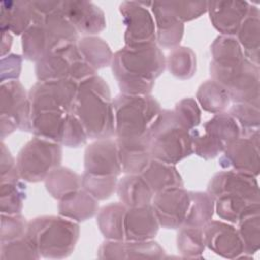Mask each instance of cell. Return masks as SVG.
<instances>
[{
  "label": "cell",
  "instance_id": "13",
  "mask_svg": "<svg viewBox=\"0 0 260 260\" xmlns=\"http://www.w3.org/2000/svg\"><path fill=\"white\" fill-rule=\"evenodd\" d=\"M77 87L69 78L36 82L28 90L31 112L72 113Z\"/></svg>",
  "mask_w": 260,
  "mask_h": 260
},
{
  "label": "cell",
  "instance_id": "45",
  "mask_svg": "<svg viewBox=\"0 0 260 260\" xmlns=\"http://www.w3.org/2000/svg\"><path fill=\"white\" fill-rule=\"evenodd\" d=\"M28 221L21 214L1 213L0 243L13 241L22 238L26 234Z\"/></svg>",
  "mask_w": 260,
  "mask_h": 260
},
{
  "label": "cell",
  "instance_id": "23",
  "mask_svg": "<svg viewBox=\"0 0 260 260\" xmlns=\"http://www.w3.org/2000/svg\"><path fill=\"white\" fill-rule=\"evenodd\" d=\"M150 8L155 23L156 45L165 49L179 47L184 36V23L172 13L166 1L152 2Z\"/></svg>",
  "mask_w": 260,
  "mask_h": 260
},
{
  "label": "cell",
  "instance_id": "44",
  "mask_svg": "<svg viewBox=\"0 0 260 260\" xmlns=\"http://www.w3.org/2000/svg\"><path fill=\"white\" fill-rule=\"evenodd\" d=\"M172 13L185 24L207 12L206 1H166Z\"/></svg>",
  "mask_w": 260,
  "mask_h": 260
},
{
  "label": "cell",
  "instance_id": "3",
  "mask_svg": "<svg viewBox=\"0 0 260 260\" xmlns=\"http://www.w3.org/2000/svg\"><path fill=\"white\" fill-rule=\"evenodd\" d=\"M72 113L83 125L88 138L115 136L113 98L109 84L99 74L78 83Z\"/></svg>",
  "mask_w": 260,
  "mask_h": 260
},
{
  "label": "cell",
  "instance_id": "7",
  "mask_svg": "<svg viewBox=\"0 0 260 260\" xmlns=\"http://www.w3.org/2000/svg\"><path fill=\"white\" fill-rule=\"evenodd\" d=\"M211 79L229 92L231 102L260 107V69L246 57L224 62H210Z\"/></svg>",
  "mask_w": 260,
  "mask_h": 260
},
{
  "label": "cell",
  "instance_id": "2",
  "mask_svg": "<svg viewBox=\"0 0 260 260\" xmlns=\"http://www.w3.org/2000/svg\"><path fill=\"white\" fill-rule=\"evenodd\" d=\"M206 192L214 200L215 212L221 220L237 223L246 214L260 209L257 177L233 170L215 173Z\"/></svg>",
  "mask_w": 260,
  "mask_h": 260
},
{
  "label": "cell",
  "instance_id": "9",
  "mask_svg": "<svg viewBox=\"0 0 260 260\" xmlns=\"http://www.w3.org/2000/svg\"><path fill=\"white\" fill-rule=\"evenodd\" d=\"M62 154L61 144L34 136L16 156L21 180L28 183L44 182L52 170L61 166Z\"/></svg>",
  "mask_w": 260,
  "mask_h": 260
},
{
  "label": "cell",
  "instance_id": "29",
  "mask_svg": "<svg viewBox=\"0 0 260 260\" xmlns=\"http://www.w3.org/2000/svg\"><path fill=\"white\" fill-rule=\"evenodd\" d=\"M140 175L154 194L168 189L184 187L183 178L175 165L154 158H151L148 166Z\"/></svg>",
  "mask_w": 260,
  "mask_h": 260
},
{
  "label": "cell",
  "instance_id": "8",
  "mask_svg": "<svg viewBox=\"0 0 260 260\" xmlns=\"http://www.w3.org/2000/svg\"><path fill=\"white\" fill-rule=\"evenodd\" d=\"M116 138L146 137L161 111L160 104L151 94L129 95L119 93L113 99Z\"/></svg>",
  "mask_w": 260,
  "mask_h": 260
},
{
  "label": "cell",
  "instance_id": "33",
  "mask_svg": "<svg viewBox=\"0 0 260 260\" xmlns=\"http://www.w3.org/2000/svg\"><path fill=\"white\" fill-rule=\"evenodd\" d=\"M196 102L203 111L214 115L226 111L231 104V98L221 84L213 79H208L199 85Z\"/></svg>",
  "mask_w": 260,
  "mask_h": 260
},
{
  "label": "cell",
  "instance_id": "14",
  "mask_svg": "<svg viewBox=\"0 0 260 260\" xmlns=\"http://www.w3.org/2000/svg\"><path fill=\"white\" fill-rule=\"evenodd\" d=\"M119 11L126 26L124 34L125 46L156 44L153 16L142 2L123 1L119 5Z\"/></svg>",
  "mask_w": 260,
  "mask_h": 260
},
{
  "label": "cell",
  "instance_id": "36",
  "mask_svg": "<svg viewBox=\"0 0 260 260\" xmlns=\"http://www.w3.org/2000/svg\"><path fill=\"white\" fill-rule=\"evenodd\" d=\"M166 67L174 77L181 80L190 79L197 69L196 54L189 47H176L166 57Z\"/></svg>",
  "mask_w": 260,
  "mask_h": 260
},
{
  "label": "cell",
  "instance_id": "47",
  "mask_svg": "<svg viewBox=\"0 0 260 260\" xmlns=\"http://www.w3.org/2000/svg\"><path fill=\"white\" fill-rule=\"evenodd\" d=\"M23 56L18 54H8L4 57H1V83L18 80V77L21 72Z\"/></svg>",
  "mask_w": 260,
  "mask_h": 260
},
{
  "label": "cell",
  "instance_id": "18",
  "mask_svg": "<svg viewBox=\"0 0 260 260\" xmlns=\"http://www.w3.org/2000/svg\"><path fill=\"white\" fill-rule=\"evenodd\" d=\"M99 259H162L166 257L164 248L154 240L126 241L105 240L99 247Z\"/></svg>",
  "mask_w": 260,
  "mask_h": 260
},
{
  "label": "cell",
  "instance_id": "40",
  "mask_svg": "<svg viewBox=\"0 0 260 260\" xmlns=\"http://www.w3.org/2000/svg\"><path fill=\"white\" fill-rule=\"evenodd\" d=\"M228 113L239 125L241 136H251L259 133L260 107L246 103H233Z\"/></svg>",
  "mask_w": 260,
  "mask_h": 260
},
{
  "label": "cell",
  "instance_id": "11",
  "mask_svg": "<svg viewBox=\"0 0 260 260\" xmlns=\"http://www.w3.org/2000/svg\"><path fill=\"white\" fill-rule=\"evenodd\" d=\"M193 153L203 159H211L221 154L226 146L241 136L240 127L228 113L214 114L200 129L191 131Z\"/></svg>",
  "mask_w": 260,
  "mask_h": 260
},
{
  "label": "cell",
  "instance_id": "17",
  "mask_svg": "<svg viewBox=\"0 0 260 260\" xmlns=\"http://www.w3.org/2000/svg\"><path fill=\"white\" fill-rule=\"evenodd\" d=\"M202 229L205 246L211 252L225 259L245 257L242 240L233 223L211 219Z\"/></svg>",
  "mask_w": 260,
  "mask_h": 260
},
{
  "label": "cell",
  "instance_id": "26",
  "mask_svg": "<svg viewBox=\"0 0 260 260\" xmlns=\"http://www.w3.org/2000/svg\"><path fill=\"white\" fill-rule=\"evenodd\" d=\"M235 37L239 42L245 57L253 64L259 66L260 11L257 6L250 4L248 13Z\"/></svg>",
  "mask_w": 260,
  "mask_h": 260
},
{
  "label": "cell",
  "instance_id": "16",
  "mask_svg": "<svg viewBox=\"0 0 260 260\" xmlns=\"http://www.w3.org/2000/svg\"><path fill=\"white\" fill-rule=\"evenodd\" d=\"M190 202L189 191L184 187L168 189L153 195L151 205L160 228L178 230L184 224Z\"/></svg>",
  "mask_w": 260,
  "mask_h": 260
},
{
  "label": "cell",
  "instance_id": "46",
  "mask_svg": "<svg viewBox=\"0 0 260 260\" xmlns=\"http://www.w3.org/2000/svg\"><path fill=\"white\" fill-rule=\"evenodd\" d=\"M0 183L21 180L16 159L12 156L3 140L0 143Z\"/></svg>",
  "mask_w": 260,
  "mask_h": 260
},
{
  "label": "cell",
  "instance_id": "4",
  "mask_svg": "<svg viewBox=\"0 0 260 260\" xmlns=\"http://www.w3.org/2000/svg\"><path fill=\"white\" fill-rule=\"evenodd\" d=\"M79 236V223L60 214L41 215L28 220L25 234L41 258L45 259H64L70 256Z\"/></svg>",
  "mask_w": 260,
  "mask_h": 260
},
{
  "label": "cell",
  "instance_id": "21",
  "mask_svg": "<svg viewBox=\"0 0 260 260\" xmlns=\"http://www.w3.org/2000/svg\"><path fill=\"white\" fill-rule=\"evenodd\" d=\"M249 7L247 1H208L207 13L212 26L220 35L235 37Z\"/></svg>",
  "mask_w": 260,
  "mask_h": 260
},
{
  "label": "cell",
  "instance_id": "28",
  "mask_svg": "<svg viewBox=\"0 0 260 260\" xmlns=\"http://www.w3.org/2000/svg\"><path fill=\"white\" fill-rule=\"evenodd\" d=\"M116 194L127 207L151 204L154 193L140 174H127L118 180Z\"/></svg>",
  "mask_w": 260,
  "mask_h": 260
},
{
  "label": "cell",
  "instance_id": "38",
  "mask_svg": "<svg viewBox=\"0 0 260 260\" xmlns=\"http://www.w3.org/2000/svg\"><path fill=\"white\" fill-rule=\"evenodd\" d=\"M177 249L183 258H202L206 248L202 228L182 225L178 229Z\"/></svg>",
  "mask_w": 260,
  "mask_h": 260
},
{
  "label": "cell",
  "instance_id": "25",
  "mask_svg": "<svg viewBox=\"0 0 260 260\" xmlns=\"http://www.w3.org/2000/svg\"><path fill=\"white\" fill-rule=\"evenodd\" d=\"M35 13L30 0L2 1L0 3V29L16 36L22 34L34 23Z\"/></svg>",
  "mask_w": 260,
  "mask_h": 260
},
{
  "label": "cell",
  "instance_id": "32",
  "mask_svg": "<svg viewBox=\"0 0 260 260\" xmlns=\"http://www.w3.org/2000/svg\"><path fill=\"white\" fill-rule=\"evenodd\" d=\"M47 192L58 201L81 189V176L69 168L59 166L46 177Z\"/></svg>",
  "mask_w": 260,
  "mask_h": 260
},
{
  "label": "cell",
  "instance_id": "27",
  "mask_svg": "<svg viewBox=\"0 0 260 260\" xmlns=\"http://www.w3.org/2000/svg\"><path fill=\"white\" fill-rule=\"evenodd\" d=\"M99 209V200L82 188L62 198L58 203V213L78 223L95 216Z\"/></svg>",
  "mask_w": 260,
  "mask_h": 260
},
{
  "label": "cell",
  "instance_id": "19",
  "mask_svg": "<svg viewBox=\"0 0 260 260\" xmlns=\"http://www.w3.org/2000/svg\"><path fill=\"white\" fill-rule=\"evenodd\" d=\"M84 172L100 176H117L122 174L116 139H96L84 150Z\"/></svg>",
  "mask_w": 260,
  "mask_h": 260
},
{
  "label": "cell",
  "instance_id": "48",
  "mask_svg": "<svg viewBox=\"0 0 260 260\" xmlns=\"http://www.w3.org/2000/svg\"><path fill=\"white\" fill-rule=\"evenodd\" d=\"M2 41H1V57H4L6 55H8L11 46H12V35L9 31L6 30H2Z\"/></svg>",
  "mask_w": 260,
  "mask_h": 260
},
{
  "label": "cell",
  "instance_id": "34",
  "mask_svg": "<svg viewBox=\"0 0 260 260\" xmlns=\"http://www.w3.org/2000/svg\"><path fill=\"white\" fill-rule=\"evenodd\" d=\"M76 45L82 58L95 70L111 65L114 53L103 38L99 36L82 37Z\"/></svg>",
  "mask_w": 260,
  "mask_h": 260
},
{
  "label": "cell",
  "instance_id": "37",
  "mask_svg": "<svg viewBox=\"0 0 260 260\" xmlns=\"http://www.w3.org/2000/svg\"><path fill=\"white\" fill-rule=\"evenodd\" d=\"M236 224L243 243L244 256L252 257L260 249V209L246 214Z\"/></svg>",
  "mask_w": 260,
  "mask_h": 260
},
{
  "label": "cell",
  "instance_id": "41",
  "mask_svg": "<svg viewBox=\"0 0 260 260\" xmlns=\"http://www.w3.org/2000/svg\"><path fill=\"white\" fill-rule=\"evenodd\" d=\"M118 180L117 176H100L83 172L81 187L99 201L106 200L116 193Z\"/></svg>",
  "mask_w": 260,
  "mask_h": 260
},
{
  "label": "cell",
  "instance_id": "31",
  "mask_svg": "<svg viewBox=\"0 0 260 260\" xmlns=\"http://www.w3.org/2000/svg\"><path fill=\"white\" fill-rule=\"evenodd\" d=\"M127 206L121 201L111 202L101 207L95 215L96 224L106 240L124 239V218Z\"/></svg>",
  "mask_w": 260,
  "mask_h": 260
},
{
  "label": "cell",
  "instance_id": "24",
  "mask_svg": "<svg viewBox=\"0 0 260 260\" xmlns=\"http://www.w3.org/2000/svg\"><path fill=\"white\" fill-rule=\"evenodd\" d=\"M122 173L141 174L151 160L147 136L140 138H115Z\"/></svg>",
  "mask_w": 260,
  "mask_h": 260
},
{
  "label": "cell",
  "instance_id": "5",
  "mask_svg": "<svg viewBox=\"0 0 260 260\" xmlns=\"http://www.w3.org/2000/svg\"><path fill=\"white\" fill-rule=\"evenodd\" d=\"M78 40L79 34L60 8L34 22L22 34V56L36 63L57 49L77 44Z\"/></svg>",
  "mask_w": 260,
  "mask_h": 260
},
{
  "label": "cell",
  "instance_id": "10",
  "mask_svg": "<svg viewBox=\"0 0 260 260\" xmlns=\"http://www.w3.org/2000/svg\"><path fill=\"white\" fill-rule=\"evenodd\" d=\"M35 73L38 81L69 78L77 83L98 74L81 56L77 45L57 49L36 62Z\"/></svg>",
  "mask_w": 260,
  "mask_h": 260
},
{
  "label": "cell",
  "instance_id": "20",
  "mask_svg": "<svg viewBox=\"0 0 260 260\" xmlns=\"http://www.w3.org/2000/svg\"><path fill=\"white\" fill-rule=\"evenodd\" d=\"M61 11L83 37L96 36L107 26L105 12L91 1H62Z\"/></svg>",
  "mask_w": 260,
  "mask_h": 260
},
{
  "label": "cell",
  "instance_id": "35",
  "mask_svg": "<svg viewBox=\"0 0 260 260\" xmlns=\"http://www.w3.org/2000/svg\"><path fill=\"white\" fill-rule=\"evenodd\" d=\"M190 202L183 225L203 228L215 212L214 200L207 192L189 191Z\"/></svg>",
  "mask_w": 260,
  "mask_h": 260
},
{
  "label": "cell",
  "instance_id": "6",
  "mask_svg": "<svg viewBox=\"0 0 260 260\" xmlns=\"http://www.w3.org/2000/svg\"><path fill=\"white\" fill-rule=\"evenodd\" d=\"M147 139L154 159L176 165L193 154L191 132L179 124L173 110L161 109L148 130Z\"/></svg>",
  "mask_w": 260,
  "mask_h": 260
},
{
  "label": "cell",
  "instance_id": "30",
  "mask_svg": "<svg viewBox=\"0 0 260 260\" xmlns=\"http://www.w3.org/2000/svg\"><path fill=\"white\" fill-rule=\"evenodd\" d=\"M69 113L31 112L30 132L47 140L61 144Z\"/></svg>",
  "mask_w": 260,
  "mask_h": 260
},
{
  "label": "cell",
  "instance_id": "15",
  "mask_svg": "<svg viewBox=\"0 0 260 260\" xmlns=\"http://www.w3.org/2000/svg\"><path fill=\"white\" fill-rule=\"evenodd\" d=\"M260 133L240 136L221 153L218 165L223 170H233L258 177L260 173Z\"/></svg>",
  "mask_w": 260,
  "mask_h": 260
},
{
  "label": "cell",
  "instance_id": "43",
  "mask_svg": "<svg viewBox=\"0 0 260 260\" xmlns=\"http://www.w3.org/2000/svg\"><path fill=\"white\" fill-rule=\"evenodd\" d=\"M173 112L179 124L190 132L201 123V110L193 98H184L179 101Z\"/></svg>",
  "mask_w": 260,
  "mask_h": 260
},
{
  "label": "cell",
  "instance_id": "1",
  "mask_svg": "<svg viewBox=\"0 0 260 260\" xmlns=\"http://www.w3.org/2000/svg\"><path fill=\"white\" fill-rule=\"evenodd\" d=\"M111 67L121 93L147 95L166 69V57L156 44L124 45L114 53Z\"/></svg>",
  "mask_w": 260,
  "mask_h": 260
},
{
  "label": "cell",
  "instance_id": "42",
  "mask_svg": "<svg viewBox=\"0 0 260 260\" xmlns=\"http://www.w3.org/2000/svg\"><path fill=\"white\" fill-rule=\"evenodd\" d=\"M40 258L39 252L25 236L0 243V260H37Z\"/></svg>",
  "mask_w": 260,
  "mask_h": 260
},
{
  "label": "cell",
  "instance_id": "12",
  "mask_svg": "<svg viewBox=\"0 0 260 260\" xmlns=\"http://www.w3.org/2000/svg\"><path fill=\"white\" fill-rule=\"evenodd\" d=\"M31 107L28 91L19 80L2 82L0 86L1 140L15 130L30 132Z\"/></svg>",
  "mask_w": 260,
  "mask_h": 260
},
{
  "label": "cell",
  "instance_id": "39",
  "mask_svg": "<svg viewBox=\"0 0 260 260\" xmlns=\"http://www.w3.org/2000/svg\"><path fill=\"white\" fill-rule=\"evenodd\" d=\"M26 186L23 180L0 183V212L18 214L23 209Z\"/></svg>",
  "mask_w": 260,
  "mask_h": 260
},
{
  "label": "cell",
  "instance_id": "22",
  "mask_svg": "<svg viewBox=\"0 0 260 260\" xmlns=\"http://www.w3.org/2000/svg\"><path fill=\"white\" fill-rule=\"evenodd\" d=\"M160 224L151 204L127 207L124 218V239L126 241L153 240Z\"/></svg>",
  "mask_w": 260,
  "mask_h": 260
}]
</instances>
